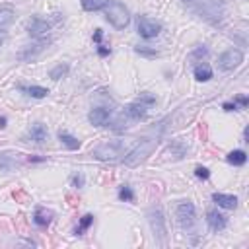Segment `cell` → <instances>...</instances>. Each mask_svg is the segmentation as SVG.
<instances>
[{
	"label": "cell",
	"mask_w": 249,
	"mask_h": 249,
	"mask_svg": "<svg viewBox=\"0 0 249 249\" xmlns=\"http://www.w3.org/2000/svg\"><path fill=\"white\" fill-rule=\"evenodd\" d=\"M107 2H109V0H80L82 8H84L86 12H98V10H103Z\"/></svg>",
	"instance_id": "obj_16"
},
{
	"label": "cell",
	"mask_w": 249,
	"mask_h": 249,
	"mask_svg": "<svg viewBox=\"0 0 249 249\" xmlns=\"http://www.w3.org/2000/svg\"><path fill=\"white\" fill-rule=\"evenodd\" d=\"M109 117H111V113L105 107H94L90 111V115H88V119H90V123L94 127H105L109 123Z\"/></svg>",
	"instance_id": "obj_9"
},
{
	"label": "cell",
	"mask_w": 249,
	"mask_h": 249,
	"mask_svg": "<svg viewBox=\"0 0 249 249\" xmlns=\"http://www.w3.org/2000/svg\"><path fill=\"white\" fill-rule=\"evenodd\" d=\"M59 140H60L68 150H78V148H80V140H78L76 136L68 134L66 131H60V132H59Z\"/></svg>",
	"instance_id": "obj_17"
},
{
	"label": "cell",
	"mask_w": 249,
	"mask_h": 249,
	"mask_svg": "<svg viewBox=\"0 0 249 249\" xmlns=\"http://www.w3.org/2000/svg\"><path fill=\"white\" fill-rule=\"evenodd\" d=\"M206 222H208V226H210V230H214V232H220V230H224L226 228V216H222L220 212H216V210H210L208 214H206Z\"/></svg>",
	"instance_id": "obj_13"
},
{
	"label": "cell",
	"mask_w": 249,
	"mask_h": 249,
	"mask_svg": "<svg viewBox=\"0 0 249 249\" xmlns=\"http://www.w3.org/2000/svg\"><path fill=\"white\" fill-rule=\"evenodd\" d=\"M16 14L12 8H0V29H4L6 26H10L14 22Z\"/></svg>",
	"instance_id": "obj_21"
},
{
	"label": "cell",
	"mask_w": 249,
	"mask_h": 249,
	"mask_svg": "<svg viewBox=\"0 0 249 249\" xmlns=\"http://www.w3.org/2000/svg\"><path fill=\"white\" fill-rule=\"evenodd\" d=\"M98 53H100L102 57H105V55H109V49H105V47H100V49H98Z\"/></svg>",
	"instance_id": "obj_32"
},
{
	"label": "cell",
	"mask_w": 249,
	"mask_h": 249,
	"mask_svg": "<svg viewBox=\"0 0 249 249\" xmlns=\"http://www.w3.org/2000/svg\"><path fill=\"white\" fill-rule=\"evenodd\" d=\"M134 144H127L123 140H113V142H102L100 146L94 148L92 156L96 160H102V161H119V160H125L129 156V152L132 150Z\"/></svg>",
	"instance_id": "obj_1"
},
{
	"label": "cell",
	"mask_w": 249,
	"mask_h": 249,
	"mask_svg": "<svg viewBox=\"0 0 249 249\" xmlns=\"http://www.w3.org/2000/svg\"><path fill=\"white\" fill-rule=\"evenodd\" d=\"M176 216H177V222H179L185 230H187V228H191V226L195 224V220H197L195 205H193V203H189V201L181 203V205L177 206V210H176Z\"/></svg>",
	"instance_id": "obj_5"
},
{
	"label": "cell",
	"mask_w": 249,
	"mask_h": 249,
	"mask_svg": "<svg viewBox=\"0 0 249 249\" xmlns=\"http://www.w3.org/2000/svg\"><path fill=\"white\" fill-rule=\"evenodd\" d=\"M243 62V53L239 49H228L218 57V66L222 70H234Z\"/></svg>",
	"instance_id": "obj_4"
},
{
	"label": "cell",
	"mask_w": 249,
	"mask_h": 249,
	"mask_svg": "<svg viewBox=\"0 0 249 249\" xmlns=\"http://www.w3.org/2000/svg\"><path fill=\"white\" fill-rule=\"evenodd\" d=\"M235 102H237V103H239V105H243V107H245V105H247V98H245V96H239V98H237V100H235Z\"/></svg>",
	"instance_id": "obj_30"
},
{
	"label": "cell",
	"mask_w": 249,
	"mask_h": 249,
	"mask_svg": "<svg viewBox=\"0 0 249 249\" xmlns=\"http://www.w3.org/2000/svg\"><path fill=\"white\" fill-rule=\"evenodd\" d=\"M68 74V64H57L51 72H49V76L53 78V80H60L62 76H66Z\"/></svg>",
	"instance_id": "obj_23"
},
{
	"label": "cell",
	"mask_w": 249,
	"mask_h": 249,
	"mask_svg": "<svg viewBox=\"0 0 249 249\" xmlns=\"http://www.w3.org/2000/svg\"><path fill=\"white\" fill-rule=\"evenodd\" d=\"M224 109L226 111H235L237 107H235V103H224Z\"/></svg>",
	"instance_id": "obj_31"
},
{
	"label": "cell",
	"mask_w": 249,
	"mask_h": 249,
	"mask_svg": "<svg viewBox=\"0 0 249 249\" xmlns=\"http://www.w3.org/2000/svg\"><path fill=\"white\" fill-rule=\"evenodd\" d=\"M136 29H138L140 37L152 39V37H156V35L161 31V26H160L158 22L148 20L146 16H138V18H136Z\"/></svg>",
	"instance_id": "obj_7"
},
{
	"label": "cell",
	"mask_w": 249,
	"mask_h": 249,
	"mask_svg": "<svg viewBox=\"0 0 249 249\" xmlns=\"http://www.w3.org/2000/svg\"><path fill=\"white\" fill-rule=\"evenodd\" d=\"M20 90L26 92L28 96L35 98V100H41V98H47V96H49V90H47V88H41V86H29V88L20 86Z\"/></svg>",
	"instance_id": "obj_19"
},
{
	"label": "cell",
	"mask_w": 249,
	"mask_h": 249,
	"mask_svg": "<svg viewBox=\"0 0 249 249\" xmlns=\"http://www.w3.org/2000/svg\"><path fill=\"white\" fill-rule=\"evenodd\" d=\"M47 136H49V132H47L45 125H41V123L31 125V129H29V138H31L33 142L41 144V142H45V140H47Z\"/></svg>",
	"instance_id": "obj_14"
},
{
	"label": "cell",
	"mask_w": 249,
	"mask_h": 249,
	"mask_svg": "<svg viewBox=\"0 0 249 249\" xmlns=\"http://www.w3.org/2000/svg\"><path fill=\"white\" fill-rule=\"evenodd\" d=\"M136 53L146 55V57H156V53H154V51H144V49H140V47H136Z\"/></svg>",
	"instance_id": "obj_28"
},
{
	"label": "cell",
	"mask_w": 249,
	"mask_h": 249,
	"mask_svg": "<svg viewBox=\"0 0 249 249\" xmlns=\"http://www.w3.org/2000/svg\"><path fill=\"white\" fill-rule=\"evenodd\" d=\"M0 45H2V37H0Z\"/></svg>",
	"instance_id": "obj_34"
},
{
	"label": "cell",
	"mask_w": 249,
	"mask_h": 249,
	"mask_svg": "<svg viewBox=\"0 0 249 249\" xmlns=\"http://www.w3.org/2000/svg\"><path fill=\"white\" fill-rule=\"evenodd\" d=\"M94 41H96V43H100V41H102V29H96V33H94Z\"/></svg>",
	"instance_id": "obj_29"
},
{
	"label": "cell",
	"mask_w": 249,
	"mask_h": 249,
	"mask_svg": "<svg viewBox=\"0 0 249 249\" xmlns=\"http://www.w3.org/2000/svg\"><path fill=\"white\" fill-rule=\"evenodd\" d=\"M148 222H150V228H152L154 235L160 237V241L163 243L165 241V218H163V212L160 208H152L148 212Z\"/></svg>",
	"instance_id": "obj_6"
},
{
	"label": "cell",
	"mask_w": 249,
	"mask_h": 249,
	"mask_svg": "<svg viewBox=\"0 0 249 249\" xmlns=\"http://www.w3.org/2000/svg\"><path fill=\"white\" fill-rule=\"evenodd\" d=\"M28 31H29L31 37L41 39V37H45V35L51 31V24L45 22V20H41V18H33V20L28 24Z\"/></svg>",
	"instance_id": "obj_8"
},
{
	"label": "cell",
	"mask_w": 249,
	"mask_h": 249,
	"mask_svg": "<svg viewBox=\"0 0 249 249\" xmlns=\"http://www.w3.org/2000/svg\"><path fill=\"white\" fill-rule=\"evenodd\" d=\"M119 199H121V201H125V203H132V201H134V193H132V189L125 185V187L119 191Z\"/></svg>",
	"instance_id": "obj_24"
},
{
	"label": "cell",
	"mask_w": 249,
	"mask_h": 249,
	"mask_svg": "<svg viewBox=\"0 0 249 249\" xmlns=\"http://www.w3.org/2000/svg\"><path fill=\"white\" fill-rule=\"evenodd\" d=\"M92 224H94V214H84V216H82V220H80V226L76 228V234L82 235Z\"/></svg>",
	"instance_id": "obj_22"
},
{
	"label": "cell",
	"mask_w": 249,
	"mask_h": 249,
	"mask_svg": "<svg viewBox=\"0 0 249 249\" xmlns=\"http://www.w3.org/2000/svg\"><path fill=\"white\" fill-rule=\"evenodd\" d=\"M105 18L107 22L115 28V29H125L129 24H131V12L125 4L117 2V0H109L105 4Z\"/></svg>",
	"instance_id": "obj_2"
},
{
	"label": "cell",
	"mask_w": 249,
	"mask_h": 249,
	"mask_svg": "<svg viewBox=\"0 0 249 249\" xmlns=\"http://www.w3.org/2000/svg\"><path fill=\"white\" fill-rule=\"evenodd\" d=\"M6 127V117H0V129Z\"/></svg>",
	"instance_id": "obj_33"
},
{
	"label": "cell",
	"mask_w": 249,
	"mask_h": 249,
	"mask_svg": "<svg viewBox=\"0 0 249 249\" xmlns=\"http://www.w3.org/2000/svg\"><path fill=\"white\" fill-rule=\"evenodd\" d=\"M22 154H0V172H12L20 165Z\"/></svg>",
	"instance_id": "obj_11"
},
{
	"label": "cell",
	"mask_w": 249,
	"mask_h": 249,
	"mask_svg": "<svg viewBox=\"0 0 249 249\" xmlns=\"http://www.w3.org/2000/svg\"><path fill=\"white\" fill-rule=\"evenodd\" d=\"M226 160H228L232 165H243V163L247 161V154H245L243 150H234V152H230V154L226 156Z\"/></svg>",
	"instance_id": "obj_20"
},
{
	"label": "cell",
	"mask_w": 249,
	"mask_h": 249,
	"mask_svg": "<svg viewBox=\"0 0 249 249\" xmlns=\"http://www.w3.org/2000/svg\"><path fill=\"white\" fill-rule=\"evenodd\" d=\"M125 115H127L131 121H142V119H146V115H148V107H146V105H142L140 102H136V103L127 105Z\"/></svg>",
	"instance_id": "obj_10"
},
{
	"label": "cell",
	"mask_w": 249,
	"mask_h": 249,
	"mask_svg": "<svg viewBox=\"0 0 249 249\" xmlns=\"http://www.w3.org/2000/svg\"><path fill=\"white\" fill-rule=\"evenodd\" d=\"M156 146H158V140H156V138L140 140L138 146H132V150L129 152V156L125 158V161L131 163V165H134V163H138V161H144V160L152 154V150H154Z\"/></svg>",
	"instance_id": "obj_3"
},
{
	"label": "cell",
	"mask_w": 249,
	"mask_h": 249,
	"mask_svg": "<svg viewBox=\"0 0 249 249\" xmlns=\"http://www.w3.org/2000/svg\"><path fill=\"white\" fill-rule=\"evenodd\" d=\"M138 102H140L142 105H152V103H156V100H154V98H152L148 92H144V94L140 96V100H138Z\"/></svg>",
	"instance_id": "obj_26"
},
{
	"label": "cell",
	"mask_w": 249,
	"mask_h": 249,
	"mask_svg": "<svg viewBox=\"0 0 249 249\" xmlns=\"http://www.w3.org/2000/svg\"><path fill=\"white\" fill-rule=\"evenodd\" d=\"M195 176L199 179H208L210 177V172H208V168H203V165H199V168L195 170Z\"/></svg>",
	"instance_id": "obj_25"
},
{
	"label": "cell",
	"mask_w": 249,
	"mask_h": 249,
	"mask_svg": "<svg viewBox=\"0 0 249 249\" xmlns=\"http://www.w3.org/2000/svg\"><path fill=\"white\" fill-rule=\"evenodd\" d=\"M195 78H197L199 82H208V80L212 78V68H210V64H206V62L197 64V66H195Z\"/></svg>",
	"instance_id": "obj_15"
},
{
	"label": "cell",
	"mask_w": 249,
	"mask_h": 249,
	"mask_svg": "<svg viewBox=\"0 0 249 249\" xmlns=\"http://www.w3.org/2000/svg\"><path fill=\"white\" fill-rule=\"evenodd\" d=\"M33 220H35L37 226H49L51 220H53V212L51 210H45V208H37Z\"/></svg>",
	"instance_id": "obj_18"
},
{
	"label": "cell",
	"mask_w": 249,
	"mask_h": 249,
	"mask_svg": "<svg viewBox=\"0 0 249 249\" xmlns=\"http://www.w3.org/2000/svg\"><path fill=\"white\" fill-rule=\"evenodd\" d=\"M72 185L74 187H84V176H82V174H76V176H72Z\"/></svg>",
	"instance_id": "obj_27"
},
{
	"label": "cell",
	"mask_w": 249,
	"mask_h": 249,
	"mask_svg": "<svg viewBox=\"0 0 249 249\" xmlns=\"http://www.w3.org/2000/svg\"><path fill=\"white\" fill-rule=\"evenodd\" d=\"M212 201H214L218 206H222V208H228V210H234V208L237 206V197H234V195L214 193V195H212Z\"/></svg>",
	"instance_id": "obj_12"
}]
</instances>
